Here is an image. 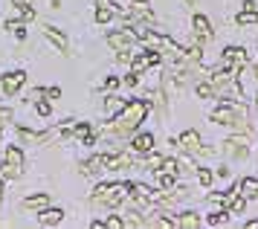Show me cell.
Here are the masks:
<instances>
[{
  "label": "cell",
  "instance_id": "1",
  "mask_svg": "<svg viewBox=\"0 0 258 229\" xmlns=\"http://www.w3.org/2000/svg\"><path fill=\"white\" fill-rule=\"evenodd\" d=\"M145 113H148V104L142 102V99H131V102H125V107L116 113V119L105 128V134L107 137H128V134H134V131L140 128Z\"/></svg>",
  "mask_w": 258,
  "mask_h": 229
},
{
  "label": "cell",
  "instance_id": "2",
  "mask_svg": "<svg viewBox=\"0 0 258 229\" xmlns=\"http://www.w3.org/2000/svg\"><path fill=\"white\" fill-rule=\"evenodd\" d=\"M21 171H24V154H21V148H15L12 145V148H6V162H3L0 174L9 177V180H18Z\"/></svg>",
  "mask_w": 258,
  "mask_h": 229
},
{
  "label": "cell",
  "instance_id": "3",
  "mask_svg": "<svg viewBox=\"0 0 258 229\" xmlns=\"http://www.w3.org/2000/svg\"><path fill=\"white\" fill-rule=\"evenodd\" d=\"M246 139L244 137H232V139H226L223 142V154L226 157H232V160H241V157H246Z\"/></svg>",
  "mask_w": 258,
  "mask_h": 229
},
{
  "label": "cell",
  "instance_id": "4",
  "mask_svg": "<svg viewBox=\"0 0 258 229\" xmlns=\"http://www.w3.org/2000/svg\"><path fill=\"white\" fill-rule=\"evenodd\" d=\"M24 81H26L24 73H6V76H3V90L9 93V96H15V93L24 87Z\"/></svg>",
  "mask_w": 258,
  "mask_h": 229
},
{
  "label": "cell",
  "instance_id": "5",
  "mask_svg": "<svg viewBox=\"0 0 258 229\" xmlns=\"http://www.w3.org/2000/svg\"><path fill=\"white\" fill-rule=\"evenodd\" d=\"M195 32H198V41H200V46L206 44V41H209L212 38V23L206 21V18H203V15H195Z\"/></svg>",
  "mask_w": 258,
  "mask_h": 229
},
{
  "label": "cell",
  "instance_id": "6",
  "mask_svg": "<svg viewBox=\"0 0 258 229\" xmlns=\"http://www.w3.org/2000/svg\"><path fill=\"white\" fill-rule=\"evenodd\" d=\"M107 44L113 46V49H119V52L134 49V46H131V35L128 32H110V35H107Z\"/></svg>",
  "mask_w": 258,
  "mask_h": 229
},
{
  "label": "cell",
  "instance_id": "7",
  "mask_svg": "<svg viewBox=\"0 0 258 229\" xmlns=\"http://www.w3.org/2000/svg\"><path fill=\"white\" fill-rule=\"evenodd\" d=\"M180 148L188 151V154H200V137H198V131H186V134L180 137Z\"/></svg>",
  "mask_w": 258,
  "mask_h": 229
},
{
  "label": "cell",
  "instance_id": "8",
  "mask_svg": "<svg viewBox=\"0 0 258 229\" xmlns=\"http://www.w3.org/2000/svg\"><path fill=\"white\" fill-rule=\"evenodd\" d=\"M235 116H238V113H235L232 102H226L223 107H218V110L212 113V122H218V125H229V122H232Z\"/></svg>",
  "mask_w": 258,
  "mask_h": 229
},
{
  "label": "cell",
  "instance_id": "9",
  "mask_svg": "<svg viewBox=\"0 0 258 229\" xmlns=\"http://www.w3.org/2000/svg\"><path fill=\"white\" fill-rule=\"evenodd\" d=\"M131 148L137 154H148V151H154V137L151 134H140V137L131 139Z\"/></svg>",
  "mask_w": 258,
  "mask_h": 229
},
{
  "label": "cell",
  "instance_id": "10",
  "mask_svg": "<svg viewBox=\"0 0 258 229\" xmlns=\"http://www.w3.org/2000/svg\"><path fill=\"white\" fill-rule=\"evenodd\" d=\"M107 168V157L105 154H99V157H90V160L82 165V174H99Z\"/></svg>",
  "mask_w": 258,
  "mask_h": 229
},
{
  "label": "cell",
  "instance_id": "11",
  "mask_svg": "<svg viewBox=\"0 0 258 229\" xmlns=\"http://www.w3.org/2000/svg\"><path fill=\"white\" fill-rule=\"evenodd\" d=\"M131 15H134L137 21H145V23H154V21H157V15L151 12V6H148L145 0H140V3H137V6L131 9Z\"/></svg>",
  "mask_w": 258,
  "mask_h": 229
},
{
  "label": "cell",
  "instance_id": "12",
  "mask_svg": "<svg viewBox=\"0 0 258 229\" xmlns=\"http://www.w3.org/2000/svg\"><path fill=\"white\" fill-rule=\"evenodd\" d=\"M134 165V154H116V157H107V168L119 171V168H131Z\"/></svg>",
  "mask_w": 258,
  "mask_h": 229
},
{
  "label": "cell",
  "instance_id": "13",
  "mask_svg": "<svg viewBox=\"0 0 258 229\" xmlns=\"http://www.w3.org/2000/svg\"><path fill=\"white\" fill-rule=\"evenodd\" d=\"M41 223H44V226H58L61 220H64V212H61V209H41Z\"/></svg>",
  "mask_w": 258,
  "mask_h": 229
},
{
  "label": "cell",
  "instance_id": "14",
  "mask_svg": "<svg viewBox=\"0 0 258 229\" xmlns=\"http://www.w3.org/2000/svg\"><path fill=\"white\" fill-rule=\"evenodd\" d=\"M44 35L58 46V52H67V35H64V32H58L55 26H44Z\"/></svg>",
  "mask_w": 258,
  "mask_h": 229
},
{
  "label": "cell",
  "instance_id": "15",
  "mask_svg": "<svg viewBox=\"0 0 258 229\" xmlns=\"http://www.w3.org/2000/svg\"><path fill=\"white\" fill-rule=\"evenodd\" d=\"M177 220V226H186V229H198L200 226V218L195 215V212H186V215H180V218H174Z\"/></svg>",
  "mask_w": 258,
  "mask_h": 229
},
{
  "label": "cell",
  "instance_id": "16",
  "mask_svg": "<svg viewBox=\"0 0 258 229\" xmlns=\"http://www.w3.org/2000/svg\"><path fill=\"white\" fill-rule=\"evenodd\" d=\"M47 203H49L47 195H32L24 200V209H47Z\"/></svg>",
  "mask_w": 258,
  "mask_h": 229
},
{
  "label": "cell",
  "instance_id": "17",
  "mask_svg": "<svg viewBox=\"0 0 258 229\" xmlns=\"http://www.w3.org/2000/svg\"><path fill=\"white\" fill-rule=\"evenodd\" d=\"M241 195H244V197H258V180L246 177L244 183H241Z\"/></svg>",
  "mask_w": 258,
  "mask_h": 229
},
{
  "label": "cell",
  "instance_id": "18",
  "mask_svg": "<svg viewBox=\"0 0 258 229\" xmlns=\"http://www.w3.org/2000/svg\"><path fill=\"white\" fill-rule=\"evenodd\" d=\"M18 134H21L24 142H47V139H49V134H32V131H26V128H21Z\"/></svg>",
  "mask_w": 258,
  "mask_h": 229
},
{
  "label": "cell",
  "instance_id": "19",
  "mask_svg": "<svg viewBox=\"0 0 258 229\" xmlns=\"http://www.w3.org/2000/svg\"><path fill=\"white\" fill-rule=\"evenodd\" d=\"M238 23H258V12L252 6H244V12L238 15Z\"/></svg>",
  "mask_w": 258,
  "mask_h": 229
},
{
  "label": "cell",
  "instance_id": "20",
  "mask_svg": "<svg viewBox=\"0 0 258 229\" xmlns=\"http://www.w3.org/2000/svg\"><path fill=\"white\" fill-rule=\"evenodd\" d=\"M113 18V6H99L96 9V23H107Z\"/></svg>",
  "mask_w": 258,
  "mask_h": 229
},
{
  "label": "cell",
  "instance_id": "21",
  "mask_svg": "<svg viewBox=\"0 0 258 229\" xmlns=\"http://www.w3.org/2000/svg\"><path fill=\"white\" fill-rule=\"evenodd\" d=\"M122 107H125V102H122V99H116V96L105 99V110H107V113H119Z\"/></svg>",
  "mask_w": 258,
  "mask_h": 229
},
{
  "label": "cell",
  "instance_id": "22",
  "mask_svg": "<svg viewBox=\"0 0 258 229\" xmlns=\"http://www.w3.org/2000/svg\"><path fill=\"white\" fill-rule=\"evenodd\" d=\"M157 183L163 186V189H174V171H157Z\"/></svg>",
  "mask_w": 258,
  "mask_h": 229
},
{
  "label": "cell",
  "instance_id": "23",
  "mask_svg": "<svg viewBox=\"0 0 258 229\" xmlns=\"http://www.w3.org/2000/svg\"><path fill=\"white\" fill-rule=\"evenodd\" d=\"M206 223H209V226H226V223H229V212H218V215L206 218Z\"/></svg>",
  "mask_w": 258,
  "mask_h": 229
},
{
  "label": "cell",
  "instance_id": "24",
  "mask_svg": "<svg viewBox=\"0 0 258 229\" xmlns=\"http://www.w3.org/2000/svg\"><path fill=\"white\" fill-rule=\"evenodd\" d=\"M6 29H12V32L18 35L21 41L26 38V26H24V23H18V21H9V23H6Z\"/></svg>",
  "mask_w": 258,
  "mask_h": 229
},
{
  "label": "cell",
  "instance_id": "25",
  "mask_svg": "<svg viewBox=\"0 0 258 229\" xmlns=\"http://www.w3.org/2000/svg\"><path fill=\"white\" fill-rule=\"evenodd\" d=\"M198 93L203 96V99H212V96H215V87H212V81H200V84H198Z\"/></svg>",
  "mask_w": 258,
  "mask_h": 229
},
{
  "label": "cell",
  "instance_id": "26",
  "mask_svg": "<svg viewBox=\"0 0 258 229\" xmlns=\"http://www.w3.org/2000/svg\"><path fill=\"white\" fill-rule=\"evenodd\" d=\"M73 134H76V137H82V139H87L90 134H93V128H90V125H76V128H73Z\"/></svg>",
  "mask_w": 258,
  "mask_h": 229
},
{
  "label": "cell",
  "instance_id": "27",
  "mask_svg": "<svg viewBox=\"0 0 258 229\" xmlns=\"http://www.w3.org/2000/svg\"><path fill=\"white\" fill-rule=\"evenodd\" d=\"M229 206H232L235 215H241V212H244V206H246V200H244V197H232V203H229Z\"/></svg>",
  "mask_w": 258,
  "mask_h": 229
},
{
  "label": "cell",
  "instance_id": "28",
  "mask_svg": "<svg viewBox=\"0 0 258 229\" xmlns=\"http://www.w3.org/2000/svg\"><path fill=\"white\" fill-rule=\"evenodd\" d=\"M246 61H249V64H258V44H252V49L246 52Z\"/></svg>",
  "mask_w": 258,
  "mask_h": 229
},
{
  "label": "cell",
  "instance_id": "29",
  "mask_svg": "<svg viewBox=\"0 0 258 229\" xmlns=\"http://www.w3.org/2000/svg\"><path fill=\"white\" fill-rule=\"evenodd\" d=\"M105 226H110V229H119V226H125V220H122V218H107V220H105Z\"/></svg>",
  "mask_w": 258,
  "mask_h": 229
},
{
  "label": "cell",
  "instance_id": "30",
  "mask_svg": "<svg viewBox=\"0 0 258 229\" xmlns=\"http://www.w3.org/2000/svg\"><path fill=\"white\" fill-rule=\"evenodd\" d=\"M163 171H180L177 168V160H163Z\"/></svg>",
  "mask_w": 258,
  "mask_h": 229
},
{
  "label": "cell",
  "instance_id": "31",
  "mask_svg": "<svg viewBox=\"0 0 258 229\" xmlns=\"http://www.w3.org/2000/svg\"><path fill=\"white\" fill-rule=\"evenodd\" d=\"M9 119H12V110H9V107H3V104H0V122H9Z\"/></svg>",
  "mask_w": 258,
  "mask_h": 229
},
{
  "label": "cell",
  "instance_id": "32",
  "mask_svg": "<svg viewBox=\"0 0 258 229\" xmlns=\"http://www.w3.org/2000/svg\"><path fill=\"white\" fill-rule=\"evenodd\" d=\"M198 177H200V183H203V186H209V183H212V177H215V174H212V171H200Z\"/></svg>",
  "mask_w": 258,
  "mask_h": 229
},
{
  "label": "cell",
  "instance_id": "33",
  "mask_svg": "<svg viewBox=\"0 0 258 229\" xmlns=\"http://www.w3.org/2000/svg\"><path fill=\"white\" fill-rule=\"evenodd\" d=\"M49 110H52L49 102H38V113H41V116H49Z\"/></svg>",
  "mask_w": 258,
  "mask_h": 229
},
{
  "label": "cell",
  "instance_id": "34",
  "mask_svg": "<svg viewBox=\"0 0 258 229\" xmlns=\"http://www.w3.org/2000/svg\"><path fill=\"white\" fill-rule=\"evenodd\" d=\"M137 81H140V73H134V76H128V79H125V84H128V87H137Z\"/></svg>",
  "mask_w": 258,
  "mask_h": 229
},
{
  "label": "cell",
  "instance_id": "35",
  "mask_svg": "<svg viewBox=\"0 0 258 229\" xmlns=\"http://www.w3.org/2000/svg\"><path fill=\"white\" fill-rule=\"evenodd\" d=\"M41 96H44V90H32V93H29V102H38Z\"/></svg>",
  "mask_w": 258,
  "mask_h": 229
},
{
  "label": "cell",
  "instance_id": "36",
  "mask_svg": "<svg viewBox=\"0 0 258 229\" xmlns=\"http://www.w3.org/2000/svg\"><path fill=\"white\" fill-rule=\"evenodd\" d=\"M47 96H49V99H58V96H61V90H58V87H49V90H47Z\"/></svg>",
  "mask_w": 258,
  "mask_h": 229
},
{
  "label": "cell",
  "instance_id": "37",
  "mask_svg": "<svg viewBox=\"0 0 258 229\" xmlns=\"http://www.w3.org/2000/svg\"><path fill=\"white\" fill-rule=\"evenodd\" d=\"M119 87V79H107V90H116Z\"/></svg>",
  "mask_w": 258,
  "mask_h": 229
},
{
  "label": "cell",
  "instance_id": "38",
  "mask_svg": "<svg viewBox=\"0 0 258 229\" xmlns=\"http://www.w3.org/2000/svg\"><path fill=\"white\" fill-rule=\"evenodd\" d=\"M0 195H3V180H0Z\"/></svg>",
  "mask_w": 258,
  "mask_h": 229
},
{
  "label": "cell",
  "instance_id": "39",
  "mask_svg": "<svg viewBox=\"0 0 258 229\" xmlns=\"http://www.w3.org/2000/svg\"><path fill=\"white\" fill-rule=\"evenodd\" d=\"M186 3H198V0H186Z\"/></svg>",
  "mask_w": 258,
  "mask_h": 229
},
{
  "label": "cell",
  "instance_id": "40",
  "mask_svg": "<svg viewBox=\"0 0 258 229\" xmlns=\"http://www.w3.org/2000/svg\"><path fill=\"white\" fill-rule=\"evenodd\" d=\"M255 107H258V96H255Z\"/></svg>",
  "mask_w": 258,
  "mask_h": 229
},
{
  "label": "cell",
  "instance_id": "41",
  "mask_svg": "<svg viewBox=\"0 0 258 229\" xmlns=\"http://www.w3.org/2000/svg\"><path fill=\"white\" fill-rule=\"evenodd\" d=\"M119 3H125V0H119Z\"/></svg>",
  "mask_w": 258,
  "mask_h": 229
}]
</instances>
